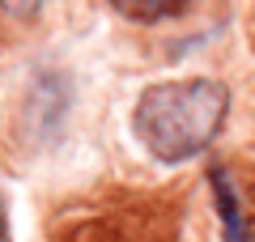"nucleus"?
I'll use <instances>...</instances> for the list:
<instances>
[{
    "label": "nucleus",
    "instance_id": "f257e3e1",
    "mask_svg": "<svg viewBox=\"0 0 255 242\" xmlns=\"http://www.w3.org/2000/svg\"><path fill=\"white\" fill-rule=\"evenodd\" d=\"M230 115V90L213 77H179L157 81L132 107V132L140 149L162 166L200 157L221 136Z\"/></svg>",
    "mask_w": 255,
    "mask_h": 242
},
{
    "label": "nucleus",
    "instance_id": "f03ea898",
    "mask_svg": "<svg viewBox=\"0 0 255 242\" xmlns=\"http://www.w3.org/2000/svg\"><path fill=\"white\" fill-rule=\"evenodd\" d=\"M196 0H111V9L128 21H140V26H157V21H170L179 13H187Z\"/></svg>",
    "mask_w": 255,
    "mask_h": 242
},
{
    "label": "nucleus",
    "instance_id": "7ed1b4c3",
    "mask_svg": "<svg viewBox=\"0 0 255 242\" xmlns=\"http://www.w3.org/2000/svg\"><path fill=\"white\" fill-rule=\"evenodd\" d=\"M0 9L9 13V17H17V21H30L38 9H43V0H0Z\"/></svg>",
    "mask_w": 255,
    "mask_h": 242
},
{
    "label": "nucleus",
    "instance_id": "20e7f679",
    "mask_svg": "<svg viewBox=\"0 0 255 242\" xmlns=\"http://www.w3.org/2000/svg\"><path fill=\"white\" fill-rule=\"evenodd\" d=\"M0 242H4V204H0Z\"/></svg>",
    "mask_w": 255,
    "mask_h": 242
}]
</instances>
